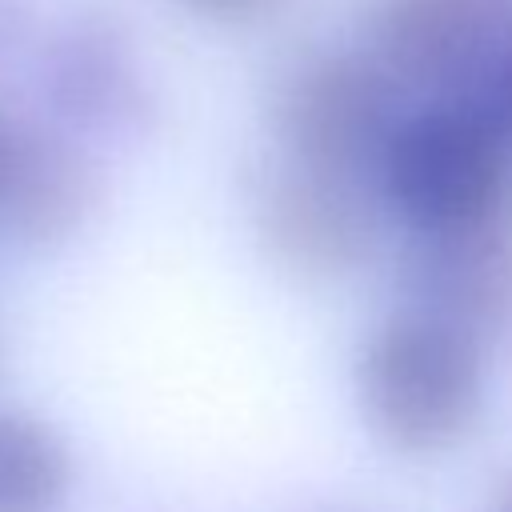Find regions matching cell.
<instances>
[{"mask_svg": "<svg viewBox=\"0 0 512 512\" xmlns=\"http://www.w3.org/2000/svg\"><path fill=\"white\" fill-rule=\"evenodd\" d=\"M468 100H476L484 112H488V120L500 128V136L508 140V148H512V52L492 68V76L480 84V92L476 96H468Z\"/></svg>", "mask_w": 512, "mask_h": 512, "instance_id": "cell-10", "label": "cell"}, {"mask_svg": "<svg viewBox=\"0 0 512 512\" xmlns=\"http://www.w3.org/2000/svg\"><path fill=\"white\" fill-rule=\"evenodd\" d=\"M404 112L408 92L376 56L316 52L280 76L272 136L284 156L376 180L384 144Z\"/></svg>", "mask_w": 512, "mask_h": 512, "instance_id": "cell-5", "label": "cell"}, {"mask_svg": "<svg viewBox=\"0 0 512 512\" xmlns=\"http://www.w3.org/2000/svg\"><path fill=\"white\" fill-rule=\"evenodd\" d=\"M184 4L208 20H220V24H248V20H264L284 0H184Z\"/></svg>", "mask_w": 512, "mask_h": 512, "instance_id": "cell-11", "label": "cell"}, {"mask_svg": "<svg viewBox=\"0 0 512 512\" xmlns=\"http://www.w3.org/2000/svg\"><path fill=\"white\" fill-rule=\"evenodd\" d=\"M76 464L56 424L0 408V512H64Z\"/></svg>", "mask_w": 512, "mask_h": 512, "instance_id": "cell-9", "label": "cell"}, {"mask_svg": "<svg viewBox=\"0 0 512 512\" xmlns=\"http://www.w3.org/2000/svg\"><path fill=\"white\" fill-rule=\"evenodd\" d=\"M356 404L400 456L452 452L484 404V348L412 308L380 320L356 356Z\"/></svg>", "mask_w": 512, "mask_h": 512, "instance_id": "cell-1", "label": "cell"}, {"mask_svg": "<svg viewBox=\"0 0 512 512\" xmlns=\"http://www.w3.org/2000/svg\"><path fill=\"white\" fill-rule=\"evenodd\" d=\"M512 52V0H384L372 56L420 96H476Z\"/></svg>", "mask_w": 512, "mask_h": 512, "instance_id": "cell-8", "label": "cell"}, {"mask_svg": "<svg viewBox=\"0 0 512 512\" xmlns=\"http://www.w3.org/2000/svg\"><path fill=\"white\" fill-rule=\"evenodd\" d=\"M40 116L100 148H136L160 124L156 88L116 12L84 8L48 28L36 48Z\"/></svg>", "mask_w": 512, "mask_h": 512, "instance_id": "cell-4", "label": "cell"}, {"mask_svg": "<svg viewBox=\"0 0 512 512\" xmlns=\"http://www.w3.org/2000/svg\"><path fill=\"white\" fill-rule=\"evenodd\" d=\"M104 200L100 160L88 144L0 100V232L32 252L72 244Z\"/></svg>", "mask_w": 512, "mask_h": 512, "instance_id": "cell-6", "label": "cell"}, {"mask_svg": "<svg viewBox=\"0 0 512 512\" xmlns=\"http://www.w3.org/2000/svg\"><path fill=\"white\" fill-rule=\"evenodd\" d=\"M396 288L404 308L432 316L480 348L512 328V208L472 224L408 228Z\"/></svg>", "mask_w": 512, "mask_h": 512, "instance_id": "cell-7", "label": "cell"}, {"mask_svg": "<svg viewBox=\"0 0 512 512\" xmlns=\"http://www.w3.org/2000/svg\"><path fill=\"white\" fill-rule=\"evenodd\" d=\"M480 512H512V468L496 476V484L488 488L484 496V508Z\"/></svg>", "mask_w": 512, "mask_h": 512, "instance_id": "cell-13", "label": "cell"}, {"mask_svg": "<svg viewBox=\"0 0 512 512\" xmlns=\"http://www.w3.org/2000/svg\"><path fill=\"white\" fill-rule=\"evenodd\" d=\"M20 36H24V20H20L16 4L12 0H0V60L20 44Z\"/></svg>", "mask_w": 512, "mask_h": 512, "instance_id": "cell-12", "label": "cell"}, {"mask_svg": "<svg viewBox=\"0 0 512 512\" xmlns=\"http://www.w3.org/2000/svg\"><path fill=\"white\" fill-rule=\"evenodd\" d=\"M376 184L408 228H448L512 208V148L468 96L408 104L392 128Z\"/></svg>", "mask_w": 512, "mask_h": 512, "instance_id": "cell-2", "label": "cell"}, {"mask_svg": "<svg viewBox=\"0 0 512 512\" xmlns=\"http://www.w3.org/2000/svg\"><path fill=\"white\" fill-rule=\"evenodd\" d=\"M248 212L264 256L284 276L336 284L376 256L388 208L368 176L272 152L248 180Z\"/></svg>", "mask_w": 512, "mask_h": 512, "instance_id": "cell-3", "label": "cell"}]
</instances>
